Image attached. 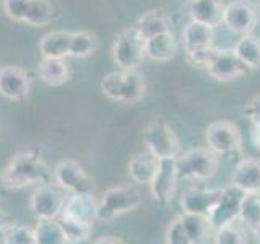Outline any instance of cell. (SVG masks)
Instances as JSON below:
<instances>
[{
    "label": "cell",
    "instance_id": "1",
    "mask_svg": "<svg viewBox=\"0 0 260 244\" xmlns=\"http://www.w3.org/2000/svg\"><path fill=\"white\" fill-rule=\"evenodd\" d=\"M51 177V168L36 153L23 151L7 163L0 173V186L5 189L16 191L23 187L44 184Z\"/></svg>",
    "mask_w": 260,
    "mask_h": 244
},
{
    "label": "cell",
    "instance_id": "2",
    "mask_svg": "<svg viewBox=\"0 0 260 244\" xmlns=\"http://www.w3.org/2000/svg\"><path fill=\"white\" fill-rule=\"evenodd\" d=\"M101 92L112 101L119 103H137L145 96L146 83L145 78L137 69L124 70L119 69L116 72L108 73L101 80Z\"/></svg>",
    "mask_w": 260,
    "mask_h": 244
},
{
    "label": "cell",
    "instance_id": "3",
    "mask_svg": "<svg viewBox=\"0 0 260 244\" xmlns=\"http://www.w3.org/2000/svg\"><path fill=\"white\" fill-rule=\"evenodd\" d=\"M140 203L142 192L135 186L122 184L109 187L98 202V220L109 223L128 211H134Z\"/></svg>",
    "mask_w": 260,
    "mask_h": 244
},
{
    "label": "cell",
    "instance_id": "4",
    "mask_svg": "<svg viewBox=\"0 0 260 244\" xmlns=\"http://www.w3.org/2000/svg\"><path fill=\"white\" fill-rule=\"evenodd\" d=\"M179 179L184 181H205L211 179L218 171L219 157L208 146H197L187 150L182 157L176 158Z\"/></svg>",
    "mask_w": 260,
    "mask_h": 244
},
{
    "label": "cell",
    "instance_id": "5",
    "mask_svg": "<svg viewBox=\"0 0 260 244\" xmlns=\"http://www.w3.org/2000/svg\"><path fill=\"white\" fill-rule=\"evenodd\" d=\"M143 143L146 151L158 160H173L179 157L181 143L176 132L161 117L151 119L143 129Z\"/></svg>",
    "mask_w": 260,
    "mask_h": 244
},
{
    "label": "cell",
    "instance_id": "6",
    "mask_svg": "<svg viewBox=\"0 0 260 244\" xmlns=\"http://www.w3.org/2000/svg\"><path fill=\"white\" fill-rule=\"evenodd\" d=\"M181 43L184 47V52L187 54V59L193 67H203L213 52V28L202 24L197 21H189L182 29Z\"/></svg>",
    "mask_w": 260,
    "mask_h": 244
},
{
    "label": "cell",
    "instance_id": "7",
    "mask_svg": "<svg viewBox=\"0 0 260 244\" xmlns=\"http://www.w3.org/2000/svg\"><path fill=\"white\" fill-rule=\"evenodd\" d=\"M145 59V39L135 26L122 29L114 39L112 60L119 69L134 70L138 69Z\"/></svg>",
    "mask_w": 260,
    "mask_h": 244
},
{
    "label": "cell",
    "instance_id": "8",
    "mask_svg": "<svg viewBox=\"0 0 260 244\" xmlns=\"http://www.w3.org/2000/svg\"><path fill=\"white\" fill-rule=\"evenodd\" d=\"M8 18L29 26H46L55 18L54 7L47 0H4Z\"/></svg>",
    "mask_w": 260,
    "mask_h": 244
},
{
    "label": "cell",
    "instance_id": "9",
    "mask_svg": "<svg viewBox=\"0 0 260 244\" xmlns=\"http://www.w3.org/2000/svg\"><path fill=\"white\" fill-rule=\"evenodd\" d=\"M208 148L218 157H231L241 151L242 137L238 126L230 120H215L205 130Z\"/></svg>",
    "mask_w": 260,
    "mask_h": 244
},
{
    "label": "cell",
    "instance_id": "10",
    "mask_svg": "<svg viewBox=\"0 0 260 244\" xmlns=\"http://www.w3.org/2000/svg\"><path fill=\"white\" fill-rule=\"evenodd\" d=\"M65 191L52 182L39 184L29 199V208L38 220H57L65 205Z\"/></svg>",
    "mask_w": 260,
    "mask_h": 244
},
{
    "label": "cell",
    "instance_id": "11",
    "mask_svg": "<svg viewBox=\"0 0 260 244\" xmlns=\"http://www.w3.org/2000/svg\"><path fill=\"white\" fill-rule=\"evenodd\" d=\"M55 184L70 194H94V182L75 160H62L54 168Z\"/></svg>",
    "mask_w": 260,
    "mask_h": 244
},
{
    "label": "cell",
    "instance_id": "12",
    "mask_svg": "<svg viewBox=\"0 0 260 244\" xmlns=\"http://www.w3.org/2000/svg\"><path fill=\"white\" fill-rule=\"evenodd\" d=\"M257 20L258 16L255 7L247 0H234V2L224 5L223 24L234 35H252Z\"/></svg>",
    "mask_w": 260,
    "mask_h": 244
},
{
    "label": "cell",
    "instance_id": "13",
    "mask_svg": "<svg viewBox=\"0 0 260 244\" xmlns=\"http://www.w3.org/2000/svg\"><path fill=\"white\" fill-rule=\"evenodd\" d=\"M242 197H244V192L238 189L236 186L230 184L228 187H224L221 192V197H219V200L215 203L207 217L213 233L239 217Z\"/></svg>",
    "mask_w": 260,
    "mask_h": 244
},
{
    "label": "cell",
    "instance_id": "14",
    "mask_svg": "<svg viewBox=\"0 0 260 244\" xmlns=\"http://www.w3.org/2000/svg\"><path fill=\"white\" fill-rule=\"evenodd\" d=\"M179 173L176 158L173 160H159V166L153 181L150 182V191L153 200L159 205H168L173 200L177 184H179Z\"/></svg>",
    "mask_w": 260,
    "mask_h": 244
},
{
    "label": "cell",
    "instance_id": "15",
    "mask_svg": "<svg viewBox=\"0 0 260 244\" xmlns=\"http://www.w3.org/2000/svg\"><path fill=\"white\" fill-rule=\"evenodd\" d=\"M207 73L218 81H233L244 75L249 69L244 65L233 51H218L213 49L205 65Z\"/></svg>",
    "mask_w": 260,
    "mask_h": 244
},
{
    "label": "cell",
    "instance_id": "16",
    "mask_svg": "<svg viewBox=\"0 0 260 244\" xmlns=\"http://www.w3.org/2000/svg\"><path fill=\"white\" fill-rule=\"evenodd\" d=\"M59 220L93 226L98 220V200L94 199V194H70Z\"/></svg>",
    "mask_w": 260,
    "mask_h": 244
},
{
    "label": "cell",
    "instance_id": "17",
    "mask_svg": "<svg viewBox=\"0 0 260 244\" xmlns=\"http://www.w3.org/2000/svg\"><path fill=\"white\" fill-rule=\"evenodd\" d=\"M31 80L28 73L15 65H5L0 69V95L7 100L21 101L29 95Z\"/></svg>",
    "mask_w": 260,
    "mask_h": 244
},
{
    "label": "cell",
    "instance_id": "18",
    "mask_svg": "<svg viewBox=\"0 0 260 244\" xmlns=\"http://www.w3.org/2000/svg\"><path fill=\"white\" fill-rule=\"evenodd\" d=\"M223 189H187L181 195L182 214L208 217L215 203L221 197Z\"/></svg>",
    "mask_w": 260,
    "mask_h": 244
},
{
    "label": "cell",
    "instance_id": "19",
    "mask_svg": "<svg viewBox=\"0 0 260 244\" xmlns=\"http://www.w3.org/2000/svg\"><path fill=\"white\" fill-rule=\"evenodd\" d=\"M231 184L244 194L260 192V160L244 158L234 166L231 174Z\"/></svg>",
    "mask_w": 260,
    "mask_h": 244
},
{
    "label": "cell",
    "instance_id": "20",
    "mask_svg": "<svg viewBox=\"0 0 260 244\" xmlns=\"http://www.w3.org/2000/svg\"><path fill=\"white\" fill-rule=\"evenodd\" d=\"M224 5L221 0H195L189 4V15L192 21L215 28L223 23Z\"/></svg>",
    "mask_w": 260,
    "mask_h": 244
},
{
    "label": "cell",
    "instance_id": "21",
    "mask_svg": "<svg viewBox=\"0 0 260 244\" xmlns=\"http://www.w3.org/2000/svg\"><path fill=\"white\" fill-rule=\"evenodd\" d=\"M177 39L171 31L145 39V57L154 62H168L177 52Z\"/></svg>",
    "mask_w": 260,
    "mask_h": 244
},
{
    "label": "cell",
    "instance_id": "22",
    "mask_svg": "<svg viewBox=\"0 0 260 244\" xmlns=\"http://www.w3.org/2000/svg\"><path fill=\"white\" fill-rule=\"evenodd\" d=\"M158 166H159V160L146 151V153H138L130 158L127 171L134 182L150 186V182L153 181V177L158 171Z\"/></svg>",
    "mask_w": 260,
    "mask_h": 244
},
{
    "label": "cell",
    "instance_id": "23",
    "mask_svg": "<svg viewBox=\"0 0 260 244\" xmlns=\"http://www.w3.org/2000/svg\"><path fill=\"white\" fill-rule=\"evenodd\" d=\"M73 31H52L43 36L39 43V51L43 57L51 59H65L72 51Z\"/></svg>",
    "mask_w": 260,
    "mask_h": 244
},
{
    "label": "cell",
    "instance_id": "24",
    "mask_svg": "<svg viewBox=\"0 0 260 244\" xmlns=\"http://www.w3.org/2000/svg\"><path fill=\"white\" fill-rule=\"evenodd\" d=\"M39 78L44 83L51 86H60L69 80L70 70L69 64L65 59H51V57H43V60L38 65Z\"/></svg>",
    "mask_w": 260,
    "mask_h": 244
},
{
    "label": "cell",
    "instance_id": "25",
    "mask_svg": "<svg viewBox=\"0 0 260 244\" xmlns=\"http://www.w3.org/2000/svg\"><path fill=\"white\" fill-rule=\"evenodd\" d=\"M135 28L138 33H140V36L143 39H148L156 35H161V33L171 31L168 16L161 10H150V12L143 13L140 18H138Z\"/></svg>",
    "mask_w": 260,
    "mask_h": 244
},
{
    "label": "cell",
    "instance_id": "26",
    "mask_svg": "<svg viewBox=\"0 0 260 244\" xmlns=\"http://www.w3.org/2000/svg\"><path fill=\"white\" fill-rule=\"evenodd\" d=\"M233 52L249 70H255L260 67V39L255 36H241V39L233 47Z\"/></svg>",
    "mask_w": 260,
    "mask_h": 244
},
{
    "label": "cell",
    "instance_id": "27",
    "mask_svg": "<svg viewBox=\"0 0 260 244\" xmlns=\"http://www.w3.org/2000/svg\"><path fill=\"white\" fill-rule=\"evenodd\" d=\"M35 244H69V239L60 222L38 220L35 226Z\"/></svg>",
    "mask_w": 260,
    "mask_h": 244
},
{
    "label": "cell",
    "instance_id": "28",
    "mask_svg": "<svg viewBox=\"0 0 260 244\" xmlns=\"http://www.w3.org/2000/svg\"><path fill=\"white\" fill-rule=\"evenodd\" d=\"M238 218L249 231L260 226V192L244 194Z\"/></svg>",
    "mask_w": 260,
    "mask_h": 244
},
{
    "label": "cell",
    "instance_id": "29",
    "mask_svg": "<svg viewBox=\"0 0 260 244\" xmlns=\"http://www.w3.org/2000/svg\"><path fill=\"white\" fill-rule=\"evenodd\" d=\"M247 228L239 218L233 220L231 223L221 226L213 234L215 244H247Z\"/></svg>",
    "mask_w": 260,
    "mask_h": 244
},
{
    "label": "cell",
    "instance_id": "30",
    "mask_svg": "<svg viewBox=\"0 0 260 244\" xmlns=\"http://www.w3.org/2000/svg\"><path fill=\"white\" fill-rule=\"evenodd\" d=\"M181 218H182L185 230H187V233H189L193 244H203L208 239V236L213 233L207 217L182 214Z\"/></svg>",
    "mask_w": 260,
    "mask_h": 244
},
{
    "label": "cell",
    "instance_id": "31",
    "mask_svg": "<svg viewBox=\"0 0 260 244\" xmlns=\"http://www.w3.org/2000/svg\"><path fill=\"white\" fill-rule=\"evenodd\" d=\"M98 49V36L93 31H73L72 57H88Z\"/></svg>",
    "mask_w": 260,
    "mask_h": 244
},
{
    "label": "cell",
    "instance_id": "32",
    "mask_svg": "<svg viewBox=\"0 0 260 244\" xmlns=\"http://www.w3.org/2000/svg\"><path fill=\"white\" fill-rule=\"evenodd\" d=\"M2 244H35V228L28 225H10L4 230Z\"/></svg>",
    "mask_w": 260,
    "mask_h": 244
},
{
    "label": "cell",
    "instance_id": "33",
    "mask_svg": "<svg viewBox=\"0 0 260 244\" xmlns=\"http://www.w3.org/2000/svg\"><path fill=\"white\" fill-rule=\"evenodd\" d=\"M65 236H67L69 244H81L85 242L89 234L93 231V226L89 225H81V223H75V222H67V220H59Z\"/></svg>",
    "mask_w": 260,
    "mask_h": 244
},
{
    "label": "cell",
    "instance_id": "34",
    "mask_svg": "<svg viewBox=\"0 0 260 244\" xmlns=\"http://www.w3.org/2000/svg\"><path fill=\"white\" fill-rule=\"evenodd\" d=\"M166 244H193L187 233L181 215L176 217L166 230Z\"/></svg>",
    "mask_w": 260,
    "mask_h": 244
},
{
    "label": "cell",
    "instance_id": "35",
    "mask_svg": "<svg viewBox=\"0 0 260 244\" xmlns=\"http://www.w3.org/2000/svg\"><path fill=\"white\" fill-rule=\"evenodd\" d=\"M244 116L249 119L252 127H260V93L254 95L250 100L244 104Z\"/></svg>",
    "mask_w": 260,
    "mask_h": 244
},
{
    "label": "cell",
    "instance_id": "36",
    "mask_svg": "<svg viewBox=\"0 0 260 244\" xmlns=\"http://www.w3.org/2000/svg\"><path fill=\"white\" fill-rule=\"evenodd\" d=\"M250 143L254 145V148L260 151V127H252L250 130Z\"/></svg>",
    "mask_w": 260,
    "mask_h": 244
},
{
    "label": "cell",
    "instance_id": "37",
    "mask_svg": "<svg viewBox=\"0 0 260 244\" xmlns=\"http://www.w3.org/2000/svg\"><path fill=\"white\" fill-rule=\"evenodd\" d=\"M94 244H125L120 238H116V236H104V238H100Z\"/></svg>",
    "mask_w": 260,
    "mask_h": 244
},
{
    "label": "cell",
    "instance_id": "38",
    "mask_svg": "<svg viewBox=\"0 0 260 244\" xmlns=\"http://www.w3.org/2000/svg\"><path fill=\"white\" fill-rule=\"evenodd\" d=\"M250 233H252V234H254V238H255L257 244H260V226H257V228H255V230H252Z\"/></svg>",
    "mask_w": 260,
    "mask_h": 244
},
{
    "label": "cell",
    "instance_id": "39",
    "mask_svg": "<svg viewBox=\"0 0 260 244\" xmlns=\"http://www.w3.org/2000/svg\"><path fill=\"white\" fill-rule=\"evenodd\" d=\"M184 2H185L187 5H189V4H192V2H195V0H184Z\"/></svg>",
    "mask_w": 260,
    "mask_h": 244
},
{
    "label": "cell",
    "instance_id": "40",
    "mask_svg": "<svg viewBox=\"0 0 260 244\" xmlns=\"http://www.w3.org/2000/svg\"><path fill=\"white\" fill-rule=\"evenodd\" d=\"M2 222H4V218H2V214H0V228H2Z\"/></svg>",
    "mask_w": 260,
    "mask_h": 244
},
{
    "label": "cell",
    "instance_id": "41",
    "mask_svg": "<svg viewBox=\"0 0 260 244\" xmlns=\"http://www.w3.org/2000/svg\"><path fill=\"white\" fill-rule=\"evenodd\" d=\"M257 5H258V7H260V0H257Z\"/></svg>",
    "mask_w": 260,
    "mask_h": 244
}]
</instances>
